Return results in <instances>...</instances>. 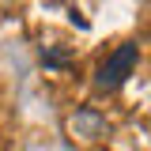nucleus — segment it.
I'll list each match as a JSON object with an SVG mask.
<instances>
[{
    "label": "nucleus",
    "mask_w": 151,
    "mask_h": 151,
    "mask_svg": "<svg viewBox=\"0 0 151 151\" xmlns=\"http://www.w3.org/2000/svg\"><path fill=\"white\" fill-rule=\"evenodd\" d=\"M42 64H45V68H64V64H72V49H60V45H42Z\"/></svg>",
    "instance_id": "nucleus-3"
},
{
    "label": "nucleus",
    "mask_w": 151,
    "mask_h": 151,
    "mask_svg": "<svg viewBox=\"0 0 151 151\" xmlns=\"http://www.w3.org/2000/svg\"><path fill=\"white\" fill-rule=\"evenodd\" d=\"M64 125H68V132H72L76 140H83V144H94V140L110 136V121H106V113L94 110V106H79V110H72Z\"/></svg>",
    "instance_id": "nucleus-2"
},
{
    "label": "nucleus",
    "mask_w": 151,
    "mask_h": 151,
    "mask_svg": "<svg viewBox=\"0 0 151 151\" xmlns=\"http://www.w3.org/2000/svg\"><path fill=\"white\" fill-rule=\"evenodd\" d=\"M136 64H140V45H136V42H125V45H117L113 53H106L98 60L94 83H98L102 91H117V87L136 72Z\"/></svg>",
    "instance_id": "nucleus-1"
}]
</instances>
